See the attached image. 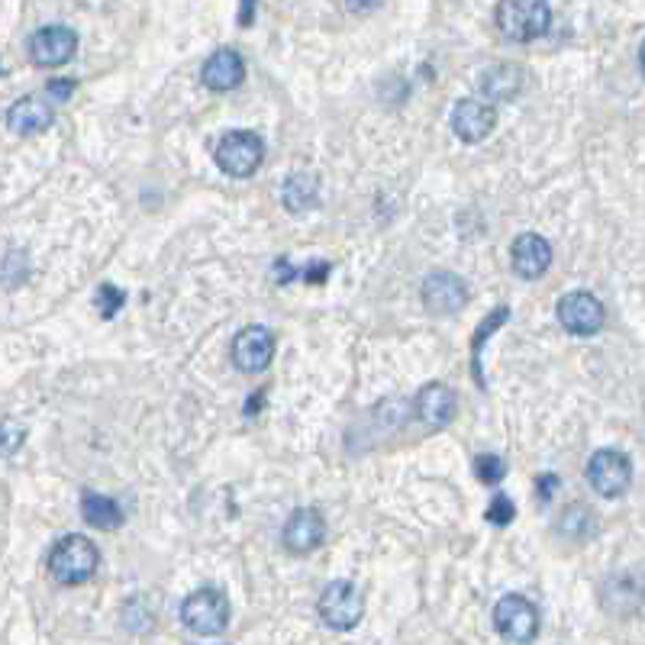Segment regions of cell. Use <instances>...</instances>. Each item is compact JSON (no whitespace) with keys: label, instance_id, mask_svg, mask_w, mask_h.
<instances>
[{"label":"cell","instance_id":"cell-1","mask_svg":"<svg viewBox=\"0 0 645 645\" xmlns=\"http://www.w3.org/2000/svg\"><path fill=\"white\" fill-rule=\"evenodd\" d=\"M101 565V552L97 545L87 539V535H62L52 552H49V574L65 584V587H75V584H84L94 578V571Z\"/></svg>","mask_w":645,"mask_h":645},{"label":"cell","instance_id":"cell-2","mask_svg":"<svg viewBox=\"0 0 645 645\" xmlns=\"http://www.w3.org/2000/svg\"><path fill=\"white\" fill-rule=\"evenodd\" d=\"M493 17H497V27L507 39L532 42L549 30L552 10L542 0H500Z\"/></svg>","mask_w":645,"mask_h":645},{"label":"cell","instance_id":"cell-3","mask_svg":"<svg viewBox=\"0 0 645 645\" xmlns=\"http://www.w3.org/2000/svg\"><path fill=\"white\" fill-rule=\"evenodd\" d=\"M214 158L229 178H252L266 162V143L249 129H232L217 143Z\"/></svg>","mask_w":645,"mask_h":645},{"label":"cell","instance_id":"cell-4","mask_svg":"<svg viewBox=\"0 0 645 645\" xmlns=\"http://www.w3.org/2000/svg\"><path fill=\"white\" fill-rule=\"evenodd\" d=\"M181 620L197 636H220L229 623V601L220 587H200L181 604Z\"/></svg>","mask_w":645,"mask_h":645},{"label":"cell","instance_id":"cell-5","mask_svg":"<svg viewBox=\"0 0 645 645\" xmlns=\"http://www.w3.org/2000/svg\"><path fill=\"white\" fill-rule=\"evenodd\" d=\"M316 610H320V616H323V623L330 630L348 633L365 616V597H362V591L352 581H333V584L323 587Z\"/></svg>","mask_w":645,"mask_h":645},{"label":"cell","instance_id":"cell-6","mask_svg":"<svg viewBox=\"0 0 645 645\" xmlns=\"http://www.w3.org/2000/svg\"><path fill=\"white\" fill-rule=\"evenodd\" d=\"M493 626L507 643L530 645L539 636V610L523 594H507L493 607Z\"/></svg>","mask_w":645,"mask_h":645},{"label":"cell","instance_id":"cell-7","mask_svg":"<svg viewBox=\"0 0 645 645\" xmlns=\"http://www.w3.org/2000/svg\"><path fill=\"white\" fill-rule=\"evenodd\" d=\"M559 323L569 330L571 336H597L607 323V310L604 304L587 294V291H571L559 301Z\"/></svg>","mask_w":645,"mask_h":645},{"label":"cell","instance_id":"cell-8","mask_svg":"<svg viewBox=\"0 0 645 645\" xmlns=\"http://www.w3.org/2000/svg\"><path fill=\"white\" fill-rule=\"evenodd\" d=\"M587 481L601 497H620L633 485V461L616 449H597L587 461Z\"/></svg>","mask_w":645,"mask_h":645},{"label":"cell","instance_id":"cell-9","mask_svg":"<svg viewBox=\"0 0 645 645\" xmlns=\"http://www.w3.org/2000/svg\"><path fill=\"white\" fill-rule=\"evenodd\" d=\"M77 52V33L72 27H42L30 37V59L39 69H62Z\"/></svg>","mask_w":645,"mask_h":645},{"label":"cell","instance_id":"cell-10","mask_svg":"<svg viewBox=\"0 0 645 645\" xmlns=\"http://www.w3.org/2000/svg\"><path fill=\"white\" fill-rule=\"evenodd\" d=\"M229 355H232V365L246 375L266 372L274 358V333L268 326H246L242 333H236Z\"/></svg>","mask_w":645,"mask_h":645},{"label":"cell","instance_id":"cell-11","mask_svg":"<svg viewBox=\"0 0 645 645\" xmlns=\"http://www.w3.org/2000/svg\"><path fill=\"white\" fill-rule=\"evenodd\" d=\"M423 306L436 316H452L468 304V288L456 271H433L423 281Z\"/></svg>","mask_w":645,"mask_h":645},{"label":"cell","instance_id":"cell-12","mask_svg":"<svg viewBox=\"0 0 645 645\" xmlns=\"http://www.w3.org/2000/svg\"><path fill=\"white\" fill-rule=\"evenodd\" d=\"M323 539H326V520H323V513L313 510V507L294 510V513L288 517V523H284V532H281L284 549L294 552V555H306V552L320 549Z\"/></svg>","mask_w":645,"mask_h":645},{"label":"cell","instance_id":"cell-13","mask_svg":"<svg viewBox=\"0 0 645 645\" xmlns=\"http://www.w3.org/2000/svg\"><path fill=\"white\" fill-rule=\"evenodd\" d=\"M414 410H417V417L423 419L429 429H446V426L456 419L458 410L456 391H452L449 384H443V381H429V384L417 394Z\"/></svg>","mask_w":645,"mask_h":645},{"label":"cell","instance_id":"cell-14","mask_svg":"<svg viewBox=\"0 0 645 645\" xmlns=\"http://www.w3.org/2000/svg\"><path fill=\"white\" fill-rule=\"evenodd\" d=\"M510 266H513V271L523 281L542 278L549 271V266H552V246H549V239H542L539 232L517 236L513 239V249H510Z\"/></svg>","mask_w":645,"mask_h":645},{"label":"cell","instance_id":"cell-15","mask_svg":"<svg viewBox=\"0 0 645 645\" xmlns=\"http://www.w3.org/2000/svg\"><path fill=\"white\" fill-rule=\"evenodd\" d=\"M497 126V111L493 104H485V101H475V97H465L458 101L456 111H452V129L461 143H481L488 139Z\"/></svg>","mask_w":645,"mask_h":645},{"label":"cell","instance_id":"cell-16","mask_svg":"<svg viewBox=\"0 0 645 645\" xmlns=\"http://www.w3.org/2000/svg\"><path fill=\"white\" fill-rule=\"evenodd\" d=\"M55 119V111L49 101H42L37 94H27L20 97L10 111H7V126L17 133V136H37L42 129H49Z\"/></svg>","mask_w":645,"mask_h":645},{"label":"cell","instance_id":"cell-17","mask_svg":"<svg viewBox=\"0 0 645 645\" xmlns=\"http://www.w3.org/2000/svg\"><path fill=\"white\" fill-rule=\"evenodd\" d=\"M204 84L210 91H236L246 81V62L236 49H217L207 62H204Z\"/></svg>","mask_w":645,"mask_h":645},{"label":"cell","instance_id":"cell-18","mask_svg":"<svg viewBox=\"0 0 645 645\" xmlns=\"http://www.w3.org/2000/svg\"><path fill=\"white\" fill-rule=\"evenodd\" d=\"M523 84H527V72L520 69V65H513V62H497L491 65L481 81H478V87H481V94L493 101V104H507V101H513L520 91H523Z\"/></svg>","mask_w":645,"mask_h":645},{"label":"cell","instance_id":"cell-19","mask_svg":"<svg viewBox=\"0 0 645 645\" xmlns=\"http://www.w3.org/2000/svg\"><path fill=\"white\" fill-rule=\"evenodd\" d=\"M81 517L87 520V527L94 530H119L123 527V510L114 497H104V493L84 491L81 497Z\"/></svg>","mask_w":645,"mask_h":645},{"label":"cell","instance_id":"cell-20","mask_svg":"<svg viewBox=\"0 0 645 645\" xmlns=\"http://www.w3.org/2000/svg\"><path fill=\"white\" fill-rule=\"evenodd\" d=\"M281 200H284V207H288L291 214L313 210L316 200H320V181H316V175H304V171L291 175V178L284 181Z\"/></svg>","mask_w":645,"mask_h":645},{"label":"cell","instance_id":"cell-21","mask_svg":"<svg viewBox=\"0 0 645 645\" xmlns=\"http://www.w3.org/2000/svg\"><path fill=\"white\" fill-rule=\"evenodd\" d=\"M555 530L562 532L565 539L584 542V539H591V535L597 532V517H594V510H591L587 503L574 500V503H569V507L562 510V517H559Z\"/></svg>","mask_w":645,"mask_h":645},{"label":"cell","instance_id":"cell-22","mask_svg":"<svg viewBox=\"0 0 645 645\" xmlns=\"http://www.w3.org/2000/svg\"><path fill=\"white\" fill-rule=\"evenodd\" d=\"M510 320V306H497L488 320H481V326H478V333H475V340H471V365H475V381H478V387H485V378H481V345H485V340H491V333L497 330V326H503Z\"/></svg>","mask_w":645,"mask_h":645},{"label":"cell","instance_id":"cell-23","mask_svg":"<svg viewBox=\"0 0 645 645\" xmlns=\"http://www.w3.org/2000/svg\"><path fill=\"white\" fill-rule=\"evenodd\" d=\"M475 475H478L481 485L497 488V485L507 478V461L500 456H478L475 458Z\"/></svg>","mask_w":645,"mask_h":645},{"label":"cell","instance_id":"cell-24","mask_svg":"<svg viewBox=\"0 0 645 645\" xmlns=\"http://www.w3.org/2000/svg\"><path fill=\"white\" fill-rule=\"evenodd\" d=\"M488 523L493 527H507V523H513V517H517V507H513V500L507 497V493H493V500L488 503Z\"/></svg>","mask_w":645,"mask_h":645},{"label":"cell","instance_id":"cell-25","mask_svg":"<svg viewBox=\"0 0 645 645\" xmlns=\"http://www.w3.org/2000/svg\"><path fill=\"white\" fill-rule=\"evenodd\" d=\"M27 274H30V271H27V259H20V252L10 249V252L3 256V281H7V291H13L20 281H27Z\"/></svg>","mask_w":645,"mask_h":645},{"label":"cell","instance_id":"cell-26","mask_svg":"<svg viewBox=\"0 0 645 645\" xmlns=\"http://www.w3.org/2000/svg\"><path fill=\"white\" fill-rule=\"evenodd\" d=\"M126 304V294L114 288V284H101V291H97V306H101V316L104 320H111L119 306Z\"/></svg>","mask_w":645,"mask_h":645},{"label":"cell","instance_id":"cell-27","mask_svg":"<svg viewBox=\"0 0 645 645\" xmlns=\"http://www.w3.org/2000/svg\"><path fill=\"white\" fill-rule=\"evenodd\" d=\"M45 94H49V101L65 104V101H72V94H75V81H72V77H52L49 87H45Z\"/></svg>","mask_w":645,"mask_h":645},{"label":"cell","instance_id":"cell-28","mask_svg":"<svg viewBox=\"0 0 645 645\" xmlns=\"http://www.w3.org/2000/svg\"><path fill=\"white\" fill-rule=\"evenodd\" d=\"M555 485H559V478H555V475H542V478L535 481V488H539V500H542V503L555 493Z\"/></svg>","mask_w":645,"mask_h":645},{"label":"cell","instance_id":"cell-29","mask_svg":"<svg viewBox=\"0 0 645 645\" xmlns=\"http://www.w3.org/2000/svg\"><path fill=\"white\" fill-rule=\"evenodd\" d=\"M252 13H256V3H242L239 7V27H252Z\"/></svg>","mask_w":645,"mask_h":645},{"label":"cell","instance_id":"cell-30","mask_svg":"<svg viewBox=\"0 0 645 645\" xmlns=\"http://www.w3.org/2000/svg\"><path fill=\"white\" fill-rule=\"evenodd\" d=\"M17 436H23V433H17V429L7 423V443H3V452H7V456L13 452V443H17Z\"/></svg>","mask_w":645,"mask_h":645},{"label":"cell","instance_id":"cell-31","mask_svg":"<svg viewBox=\"0 0 645 645\" xmlns=\"http://www.w3.org/2000/svg\"><path fill=\"white\" fill-rule=\"evenodd\" d=\"M639 69H643V77H645V39H643V49H639Z\"/></svg>","mask_w":645,"mask_h":645}]
</instances>
